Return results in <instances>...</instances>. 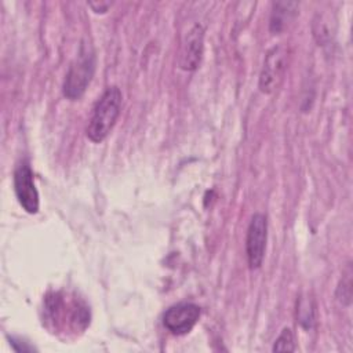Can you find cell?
Instances as JSON below:
<instances>
[{
	"instance_id": "6da1fadb",
	"label": "cell",
	"mask_w": 353,
	"mask_h": 353,
	"mask_svg": "<svg viewBox=\"0 0 353 353\" xmlns=\"http://www.w3.org/2000/svg\"><path fill=\"white\" fill-rule=\"evenodd\" d=\"M123 95L119 87H108L92 109L85 134L90 141L102 142L113 130L121 109Z\"/></svg>"
},
{
	"instance_id": "5b68a950",
	"label": "cell",
	"mask_w": 353,
	"mask_h": 353,
	"mask_svg": "<svg viewBox=\"0 0 353 353\" xmlns=\"http://www.w3.org/2000/svg\"><path fill=\"white\" fill-rule=\"evenodd\" d=\"M14 190L18 203L26 212L36 214L39 211V193L32 168L26 161H22L14 171Z\"/></svg>"
},
{
	"instance_id": "8992f818",
	"label": "cell",
	"mask_w": 353,
	"mask_h": 353,
	"mask_svg": "<svg viewBox=\"0 0 353 353\" xmlns=\"http://www.w3.org/2000/svg\"><path fill=\"white\" fill-rule=\"evenodd\" d=\"M285 58L287 50L284 46H276L268 51L259 76V88L262 92L270 94L277 88L285 70Z\"/></svg>"
},
{
	"instance_id": "9c48e42d",
	"label": "cell",
	"mask_w": 353,
	"mask_h": 353,
	"mask_svg": "<svg viewBox=\"0 0 353 353\" xmlns=\"http://www.w3.org/2000/svg\"><path fill=\"white\" fill-rule=\"evenodd\" d=\"M336 298L343 305H350L352 302V266L347 263L346 269L342 273V279L336 288Z\"/></svg>"
},
{
	"instance_id": "3957f363",
	"label": "cell",
	"mask_w": 353,
	"mask_h": 353,
	"mask_svg": "<svg viewBox=\"0 0 353 353\" xmlns=\"http://www.w3.org/2000/svg\"><path fill=\"white\" fill-rule=\"evenodd\" d=\"M266 240H268V219L263 214H254L248 229H247V239H245V252L250 269L261 268L265 250H266Z\"/></svg>"
},
{
	"instance_id": "7c38bea8",
	"label": "cell",
	"mask_w": 353,
	"mask_h": 353,
	"mask_svg": "<svg viewBox=\"0 0 353 353\" xmlns=\"http://www.w3.org/2000/svg\"><path fill=\"white\" fill-rule=\"evenodd\" d=\"M10 341H11V345H12L14 350H17V352H33V350H34L33 346H30V345H28V343H25V342L22 343L21 341H17V339H14V338H11Z\"/></svg>"
},
{
	"instance_id": "ba28073f",
	"label": "cell",
	"mask_w": 353,
	"mask_h": 353,
	"mask_svg": "<svg viewBox=\"0 0 353 353\" xmlns=\"http://www.w3.org/2000/svg\"><path fill=\"white\" fill-rule=\"evenodd\" d=\"M298 4L294 1H279L273 4V11L270 17V32L280 33L288 21L294 17Z\"/></svg>"
},
{
	"instance_id": "7a4b0ae2",
	"label": "cell",
	"mask_w": 353,
	"mask_h": 353,
	"mask_svg": "<svg viewBox=\"0 0 353 353\" xmlns=\"http://www.w3.org/2000/svg\"><path fill=\"white\" fill-rule=\"evenodd\" d=\"M95 70V57L92 48L88 44H81L76 59L72 62L65 81H63V95L70 99L76 101L83 97L85 92Z\"/></svg>"
},
{
	"instance_id": "8fae6325",
	"label": "cell",
	"mask_w": 353,
	"mask_h": 353,
	"mask_svg": "<svg viewBox=\"0 0 353 353\" xmlns=\"http://www.w3.org/2000/svg\"><path fill=\"white\" fill-rule=\"evenodd\" d=\"M299 323L305 327V328H310L314 323V310L313 306L310 303V301L307 299H302L298 305V310H296Z\"/></svg>"
},
{
	"instance_id": "277c9868",
	"label": "cell",
	"mask_w": 353,
	"mask_h": 353,
	"mask_svg": "<svg viewBox=\"0 0 353 353\" xmlns=\"http://www.w3.org/2000/svg\"><path fill=\"white\" fill-rule=\"evenodd\" d=\"M200 317V307L190 302L170 306L163 314L164 327L174 335H185L192 331Z\"/></svg>"
},
{
	"instance_id": "30bf717a",
	"label": "cell",
	"mask_w": 353,
	"mask_h": 353,
	"mask_svg": "<svg viewBox=\"0 0 353 353\" xmlns=\"http://www.w3.org/2000/svg\"><path fill=\"white\" fill-rule=\"evenodd\" d=\"M273 352H294L295 350V339L291 328L285 327L274 341L272 347Z\"/></svg>"
},
{
	"instance_id": "52a82bcc",
	"label": "cell",
	"mask_w": 353,
	"mask_h": 353,
	"mask_svg": "<svg viewBox=\"0 0 353 353\" xmlns=\"http://www.w3.org/2000/svg\"><path fill=\"white\" fill-rule=\"evenodd\" d=\"M203 39L204 32L200 25H194L188 32L179 55V66L183 70H194L199 66L203 55Z\"/></svg>"
}]
</instances>
